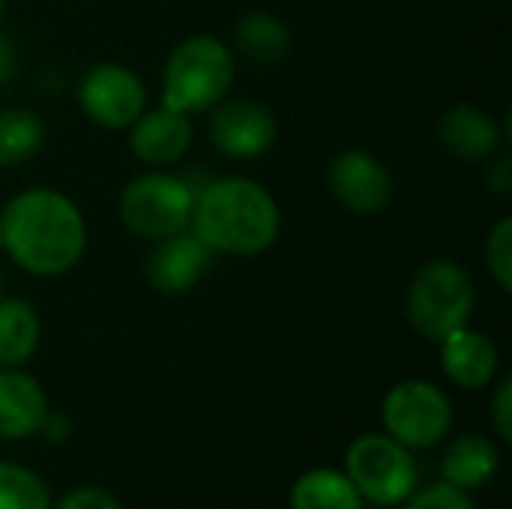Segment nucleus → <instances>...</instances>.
<instances>
[{"mask_svg":"<svg viewBox=\"0 0 512 509\" xmlns=\"http://www.w3.org/2000/svg\"><path fill=\"white\" fill-rule=\"evenodd\" d=\"M237 75L234 51L213 33L180 39L162 69V105L195 117L219 105Z\"/></svg>","mask_w":512,"mask_h":509,"instance_id":"nucleus-3","label":"nucleus"},{"mask_svg":"<svg viewBox=\"0 0 512 509\" xmlns=\"http://www.w3.org/2000/svg\"><path fill=\"white\" fill-rule=\"evenodd\" d=\"M18 75V51L15 45L0 33V90L9 87Z\"/></svg>","mask_w":512,"mask_h":509,"instance_id":"nucleus-27","label":"nucleus"},{"mask_svg":"<svg viewBox=\"0 0 512 509\" xmlns=\"http://www.w3.org/2000/svg\"><path fill=\"white\" fill-rule=\"evenodd\" d=\"M207 135L213 147L237 162L258 159L273 150L279 138L276 114L258 99H222L210 108Z\"/></svg>","mask_w":512,"mask_h":509,"instance_id":"nucleus-9","label":"nucleus"},{"mask_svg":"<svg viewBox=\"0 0 512 509\" xmlns=\"http://www.w3.org/2000/svg\"><path fill=\"white\" fill-rule=\"evenodd\" d=\"M438 138H441L444 150L453 153L456 159L483 162L501 150L507 132L498 126V120L489 111L459 102V105L447 108L444 117L438 120Z\"/></svg>","mask_w":512,"mask_h":509,"instance_id":"nucleus-13","label":"nucleus"},{"mask_svg":"<svg viewBox=\"0 0 512 509\" xmlns=\"http://www.w3.org/2000/svg\"><path fill=\"white\" fill-rule=\"evenodd\" d=\"M48 129L42 114L33 108H3L0 111V168H15L30 162L45 147Z\"/></svg>","mask_w":512,"mask_h":509,"instance_id":"nucleus-19","label":"nucleus"},{"mask_svg":"<svg viewBox=\"0 0 512 509\" xmlns=\"http://www.w3.org/2000/svg\"><path fill=\"white\" fill-rule=\"evenodd\" d=\"M39 312L24 297H0V369H21L39 348Z\"/></svg>","mask_w":512,"mask_h":509,"instance_id":"nucleus-18","label":"nucleus"},{"mask_svg":"<svg viewBox=\"0 0 512 509\" xmlns=\"http://www.w3.org/2000/svg\"><path fill=\"white\" fill-rule=\"evenodd\" d=\"M327 186L330 195L357 216L384 213L396 192L390 168L363 147H345L330 159Z\"/></svg>","mask_w":512,"mask_h":509,"instance_id":"nucleus-10","label":"nucleus"},{"mask_svg":"<svg viewBox=\"0 0 512 509\" xmlns=\"http://www.w3.org/2000/svg\"><path fill=\"white\" fill-rule=\"evenodd\" d=\"M3 252L30 276L54 279L75 270L87 252V219L60 189L30 186L0 210Z\"/></svg>","mask_w":512,"mask_h":509,"instance_id":"nucleus-1","label":"nucleus"},{"mask_svg":"<svg viewBox=\"0 0 512 509\" xmlns=\"http://www.w3.org/2000/svg\"><path fill=\"white\" fill-rule=\"evenodd\" d=\"M363 498L348 474L333 468L306 471L291 489V509H360Z\"/></svg>","mask_w":512,"mask_h":509,"instance_id":"nucleus-20","label":"nucleus"},{"mask_svg":"<svg viewBox=\"0 0 512 509\" xmlns=\"http://www.w3.org/2000/svg\"><path fill=\"white\" fill-rule=\"evenodd\" d=\"M492 423L504 444L512 441V378H504L492 396Z\"/></svg>","mask_w":512,"mask_h":509,"instance_id":"nucleus-25","label":"nucleus"},{"mask_svg":"<svg viewBox=\"0 0 512 509\" xmlns=\"http://www.w3.org/2000/svg\"><path fill=\"white\" fill-rule=\"evenodd\" d=\"M3 279H6V276H3V270H0V297H3Z\"/></svg>","mask_w":512,"mask_h":509,"instance_id":"nucleus-29","label":"nucleus"},{"mask_svg":"<svg viewBox=\"0 0 512 509\" xmlns=\"http://www.w3.org/2000/svg\"><path fill=\"white\" fill-rule=\"evenodd\" d=\"M48 414L42 384L21 369H0V438L21 441L39 432Z\"/></svg>","mask_w":512,"mask_h":509,"instance_id":"nucleus-15","label":"nucleus"},{"mask_svg":"<svg viewBox=\"0 0 512 509\" xmlns=\"http://www.w3.org/2000/svg\"><path fill=\"white\" fill-rule=\"evenodd\" d=\"M381 423L402 447L426 450L450 432L453 408L447 393L432 381H402L384 396Z\"/></svg>","mask_w":512,"mask_h":509,"instance_id":"nucleus-7","label":"nucleus"},{"mask_svg":"<svg viewBox=\"0 0 512 509\" xmlns=\"http://www.w3.org/2000/svg\"><path fill=\"white\" fill-rule=\"evenodd\" d=\"M189 228L216 255L255 258L276 246L282 234V210L258 180L240 174L213 177L195 195Z\"/></svg>","mask_w":512,"mask_h":509,"instance_id":"nucleus-2","label":"nucleus"},{"mask_svg":"<svg viewBox=\"0 0 512 509\" xmlns=\"http://www.w3.org/2000/svg\"><path fill=\"white\" fill-rule=\"evenodd\" d=\"M51 509H120L117 498L102 489V486H78L72 492H66L57 507Z\"/></svg>","mask_w":512,"mask_h":509,"instance_id":"nucleus-24","label":"nucleus"},{"mask_svg":"<svg viewBox=\"0 0 512 509\" xmlns=\"http://www.w3.org/2000/svg\"><path fill=\"white\" fill-rule=\"evenodd\" d=\"M0 509H51L48 486L15 462H0Z\"/></svg>","mask_w":512,"mask_h":509,"instance_id":"nucleus-21","label":"nucleus"},{"mask_svg":"<svg viewBox=\"0 0 512 509\" xmlns=\"http://www.w3.org/2000/svg\"><path fill=\"white\" fill-rule=\"evenodd\" d=\"M231 36H234V48L255 63H279L294 48L291 27L279 15L264 9L240 15Z\"/></svg>","mask_w":512,"mask_h":509,"instance_id":"nucleus-17","label":"nucleus"},{"mask_svg":"<svg viewBox=\"0 0 512 509\" xmlns=\"http://www.w3.org/2000/svg\"><path fill=\"white\" fill-rule=\"evenodd\" d=\"M129 132V150L132 156L147 165V168H171L177 165L192 141H195V123L192 117L159 105V108H144L141 117L126 129Z\"/></svg>","mask_w":512,"mask_h":509,"instance_id":"nucleus-12","label":"nucleus"},{"mask_svg":"<svg viewBox=\"0 0 512 509\" xmlns=\"http://www.w3.org/2000/svg\"><path fill=\"white\" fill-rule=\"evenodd\" d=\"M0 246H3V240H0Z\"/></svg>","mask_w":512,"mask_h":509,"instance_id":"nucleus-30","label":"nucleus"},{"mask_svg":"<svg viewBox=\"0 0 512 509\" xmlns=\"http://www.w3.org/2000/svg\"><path fill=\"white\" fill-rule=\"evenodd\" d=\"M195 189L186 174L150 168L123 183L117 195V216L123 228L147 243L186 231L192 222Z\"/></svg>","mask_w":512,"mask_h":509,"instance_id":"nucleus-5","label":"nucleus"},{"mask_svg":"<svg viewBox=\"0 0 512 509\" xmlns=\"http://www.w3.org/2000/svg\"><path fill=\"white\" fill-rule=\"evenodd\" d=\"M477 306L474 276L456 258H432L417 267L405 291V315L414 333L441 342L471 324Z\"/></svg>","mask_w":512,"mask_h":509,"instance_id":"nucleus-4","label":"nucleus"},{"mask_svg":"<svg viewBox=\"0 0 512 509\" xmlns=\"http://www.w3.org/2000/svg\"><path fill=\"white\" fill-rule=\"evenodd\" d=\"M486 267L495 285L510 294L512 291V219L504 216L486 237Z\"/></svg>","mask_w":512,"mask_h":509,"instance_id":"nucleus-22","label":"nucleus"},{"mask_svg":"<svg viewBox=\"0 0 512 509\" xmlns=\"http://www.w3.org/2000/svg\"><path fill=\"white\" fill-rule=\"evenodd\" d=\"M438 345H441V369L456 387L480 390L492 384L498 372V348L486 333L468 324L444 336Z\"/></svg>","mask_w":512,"mask_h":509,"instance_id":"nucleus-14","label":"nucleus"},{"mask_svg":"<svg viewBox=\"0 0 512 509\" xmlns=\"http://www.w3.org/2000/svg\"><path fill=\"white\" fill-rule=\"evenodd\" d=\"M69 432H72V426H69V417L66 414H45V420H42V426H39V435L48 441V444H63L66 438H69Z\"/></svg>","mask_w":512,"mask_h":509,"instance_id":"nucleus-26","label":"nucleus"},{"mask_svg":"<svg viewBox=\"0 0 512 509\" xmlns=\"http://www.w3.org/2000/svg\"><path fill=\"white\" fill-rule=\"evenodd\" d=\"M78 105L90 123L120 132L147 108V87L135 69L105 60L84 72L78 84Z\"/></svg>","mask_w":512,"mask_h":509,"instance_id":"nucleus-8","label":"nucleus"},{"mask_svg":"<svg viewBox=\"0 0 512 509\" xmlns=\"http://www.w3.org/2000/svg\"><path fill=\"white\" fill-rule=\"evenodd\" d=\"M216 258L219 255L192 228H186L150 246L147 261H144V279L159 294L177 297V294L192 291L207 276Z\"/></svg>","mask_w":512,"mask_h":509,"instance_id":"nucleus-11","label":"nucleus"},{"mask_svg":"<svg viewBox=\"0 0 512 509\" xmlns=\"http://www.w3.org/2000/svg\"><path fill=\"white\" fill-rule=\"evenodd\" d=\"M405 509H477V507H474V501H471L462 489H456V486H450V483H435V486H429V489H423V492L411 495V498L405 501Z\"/></svg>","mask_w":512,"mask_h":509,"instance_id":"nucleus-23","label":"nucleus"},{"mask_svg":"<svg viewBox=\"0 0 512 509\" xmlns=\"http://www.w3.org/2000/svg\"><path fill=\"white\" fill-rule=\"evenodd\" d=\"M345 474L360 498L378 507H399L414 495L417 465L408 447L393 441L387 432L360 435L345 456Z\"/></svg>","mask_w":512,"mask_h":509,"instance_id":"nucleus-6","label":"nucleus"},{"mask_svg":"<svg viewBox=\"0 0 512 509\" xmlns=\"http://www.w3.org/2000/svg\"><path fill=\"white\" fill-rule=\"evenodd\" d=\"M3 15H6V0H0V21H3Z\"/></svg>","mask_w":512,"mask_h":509,"instance_id":"nucleus-28","label":"nucleus"},{"mask_svg":"<svg viewBox=\"0 0 512 509\" xmlns=\"http://www.w3.org/2000/svg\"><path fill=\"white\" fill-rule=\"evenodd\" d=\"M501 468V453L498 447L483 438V435H462L456 438L441 462L444 471V483L468 492V489H480L486 486Z\"/></svg>","mask_w":512,"mask_h":509,"instance_id":"nucleus-16","label":"nucleus"}]
</instances>
